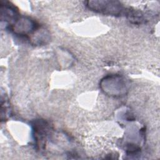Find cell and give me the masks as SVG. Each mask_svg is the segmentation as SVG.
<instances>
[{
  "instance_id": "cell-5",
  "label": "cell",
  "mask_w": 160,
  "mask_h": 160,
  "mask_svg": "<svg viewBox=\"0 0 160 160\" xmlns=\"http://www.w3.org/2000/svg\"><path fill=\"white\" fill-rule=\"evenodd\" d=\"M48 125V123L43 119H36L32 122L33 136L37 145L40 146L44 144V141L49 130Z\"/></svg>"
},
{
  "instance_id": "cell-4",
  "label": "cell",
  "mask_w": 160,
  "mask_h": 160,
  "mask_svg": "<svg viewBox=\"0 0 160 160\" xmlns=\"http://www.w3.org/2000/svg\"><path fill=\"white\" fill-rule=\"evenodd\" d=\"M19 17L18 9L8 1L1 2V20L8 23L9 27Z\"/></svg>"
},
{
  "instance_id": "cell-2",
  "label": "cell",
  "mask_w": 160,
  "mask_h": 160,
  "mask_svg": "<svg viewBox=\"0 0 160 160\" xmlns=\"http://www.w3.org/2000/svg\"><path fill=\"white\" fill-rule=\"evenodd\" d=\"M86 6L91 11L105 15L119 16L124 12L126 14L128 11L120 2L116 1H89Z\"/></svg>"
},
{
  "instance_id": "cell-3",
  "label": "cell",
  "mask_w": 160,
  "mask_h": 160,
  "mask_svg": "<svg viewBox=\"0 0 160 160\" xmlns=\"http://www.w3.org/2000/svg\"><path fill=\"white\" fill-rule=\"evenodd\" d=\"M39 24L34 20L25 16H19L9 28L15 34L29 37L39 29Z\"/></svg>"
},
{
  "instance_id": "cell-1",
  "label": "cell",
  "mask_w": 160,
  "mask_h": 160,
  "mask_svg": "<svg viewBox=\"0 0 160 160\" xmlns=\"http://www.w3.org/2000/svg\"><path fill=\"white\" fill-rule=\"evenodd\" d=\"M100 87L106 94L121 97L127 94L129 84L124 77L119 74H109L101 79Z\"/></svg>"
}]
</instances>
